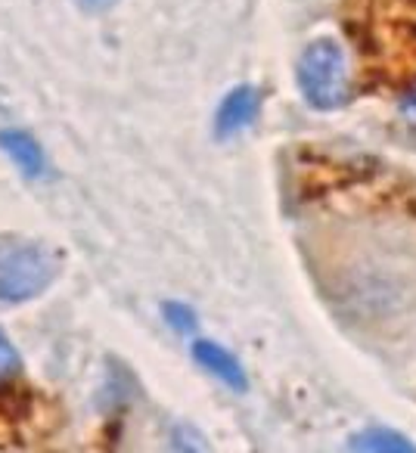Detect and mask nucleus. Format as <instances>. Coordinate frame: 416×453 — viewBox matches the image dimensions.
Masks as SVG:
<instances>
[{"label":"nucleus","mask_w":416,"mask_h":453,"mask_svg":"<svg viewBox=\"0 0 416 453\" xmlns=\"http://www.w3.org/2000/svg\"><path fill=\"white\" fill-rule=\"evenodd\" d=\"M19 366H22L19 351H16V345L10 342V335L0 329V388L19 376Z\"/></svg>","instance_id":"0eeeda50"},{"label":"nucleus","mask_w":416,"mask_h":453,"mask_svg":"<svg viewBox=\"0 0 416 453\" xmlns=\"http://www.w3.org/2000/svg\"><path fill=\"white\" fill-rule=\"evenodd\" d=\"M57 277L50 252L32 240L7 236L0 240V302L19 304L38 298Z\"/></svg>","instance_id":"f03ea898"},{"label":"nucleus","mask_w":416,"mask_h":453,"mask_svg":"<svg viewBox=\"0 0 416 453\" xmlns=\"http://www.w3.org/2000/svg\"><path fill=\"white\" fill-rule=\"evenodd\" d=\"M165 320H168L177 333H193L196 329V314L187 304H165Z\"/></svg>","instance_id":"1a4fd4ad"},{"label":"nucleus","mask_w":416,"mask_h":453,"mask_svg":"<svg viewBox=\"0 0 416 453\" xmlns=\"http://www.w3.org/2000/svg\"><path fill=\"white\" fill-rule=\"evenodd\" d=\"M171 450L174 453H208V447H205V438H202L196 428L177 426L174 434H171Z\"/></svg>","instance_id":"6e6552de"},{"label":"nucleus","mask_w":416,"mask_h":453,"mask_svg":"<svg viewBox=\"0 0 416 453\" xmlns=\"http://www.w3.org/2000/svg\"><path fill=\"white\" fill-rule=\"evenodd\" d=\"M81 4H84L88 10H109V7L115 4V0H81Z\"/></svg>","instance_id":"9d476101"},{"label":"nucleus","mask_w":416,"mask_h":453,"mask_svg":"<svg viewBox=\"0 0 416 453\" xmlns=\"http://www.w3.org/2000/svg\"><path fill=\"white\" fill-rule=\"evenodd\" d=\"M351 453H416V444L407 434L395 432V428H364V432L351 434L348 441Z\"/></svg>","instance_id":"39448f33"},{"label":"nucleus","mask_w":416,"mask_h":453,"mask_svg":"<svg viewBox=\"0 0 416 453\" xmlns=\"http://www.w3.org/2000/svg\"><path fill=\"white\" fill-rule=\"evenodd\" d=\"M193 357L202 370H208L212 376H218L224 385H230V388H236V391H246L249 382H246V372H243L240 360H236L227 348L218 345V342H196Z\"/></svg>","instance_id":"20e7f679"},{"label":"nucleus","mask_w":416,"mask_h":453,"mask_svg":"<svg viewBox=\"0 0 416 453\" xmlns=\"http://www.w3.org/2000/svg\"><path fill=\"white\" fill-rule=\"evenodd\" d=\"M258 103L261 96L255 94L252 88H236L224 96V103L218 106L215 115V127H218V137H234L240 134L243 127L252 125V119L258 115Z\"/></svg>","instance_id":"7ed1b4c3"},{"label":"nucleus","mask_w":416,"mask_h":453,"mask_svg":"<svg viewBox=\"0 0 416 453\" xmlns=\"http://www.w3.org/2000/svg\"><path fill=\"white\" fill-rule=\"evenodd\" d=\"M0 150L19 165L22 174L28 177L44 174V152H41L38 140L28 137L26 131H4L0 134Z\"/></svg>","instance_id":"423d86ee"},{"label":"nucleus","mask_w":416,"mask_h":453,"mask_svg":"<svg viewBox=\"0 0 416 453\" xmlns=\"http://www.w3.org/2000/svg\"><path fill=\"white\" fill-rule=\"evenodd\" d=\"M298 90L314 109H339L348 103L351 72L348 57L335 38H317L302 50L296 65Z\"/></svg>","instance_id":"f257e3e1"}]
</instances>
